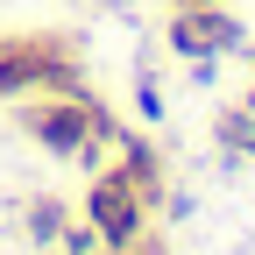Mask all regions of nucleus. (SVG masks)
<instances>
[{"mask_svg": "<svg viewBox=\"0 0 255 255\" xmlns=\"http://www.w3.org/2000/svg\"><path fill=\"white\" fill-rule=\"evenodd\" d=\"M85 213H92V234H100V248H107V255H128V248L142 241L149 199L135 191V177H128V170H107V177H92Z\"/></svg>", "mask_w": 255, "mask_h": 255, "instance_id": "obj_1", "label": "nucleus"}, {"mask_svg": "<svg viewBox=\"0 0 255 255\" xmlns=\"http://www.w3.org/2000/svg\"><path fill=\"white\" fill-rule=\"evenodd\" d=\"M21 128H28L43 149H57V156H85L92 135H107V114L71 92V100H36V107H21Z\"/></svg>", "mask_w": 255, "mask_h": 255, "instance_id": "obj_2", "label": "nucleus"}, {"mask_svg": "<svg viewBox=\"0 0 255 255\" xmlns=\"http://www.w3.org/2000/svg\"><path fill=\"white\" fill-rule=\"evenodd\" d=\"M170 50L184 57H220V50H241V21L220 14L213 0H191V7L170 21Z\"/></svg>", "mask_w": 255, "mask_h": 255, "instance_id": "obj_3", "label": "nucleus"}, {"mask_svg": "<svg viewBox=\"0 0 255 255\" xmlns=\"http://www.w3.org/2000/svg\"><path fill=\"white\" fill-rule=\"evenodd\" d=\"M28 234H36V241H43V248H50V241H57V234H64V206H57V199H43V206H36V213H28Z\"/></svg>", "mask_w": 255, "mask_h": 255, "instance_id": "obj_4", "label": "nucleus"}, {"mask_svg": "<svg viewBox=\"0 0 255 255\" xmlns=\"http://www.w3.org/2000/svg\"><path fill=\"white\" fill-rule=\"evenodd\" d=\"M135 107H142V121H163V92L142 78V85H135Z\"/></svg>", "mask_w": 255, "mask_h": 255, "instance_id": "obj_5", "label": "nucleus"}]
</instances>
